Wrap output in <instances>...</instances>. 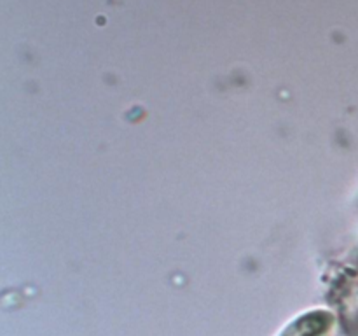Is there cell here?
Returning a JSON list of instances; mask_svg holds the SVG:
<instances>
[{"label":"cell","mask_w":358,"mask_h":336,"mask_svg":"<svg viewBox=\"0 0 358 336\" xmlns=\"http://www.w3.org/2000/svg\"><path fill=\"white\" fill-rule=\"evenodd\" d=\"M325 314L306 315L301 321L294 322L283 336H317L325 329L329 322H324Z\"/></svg>","instance_id":"6da1fadb"}]
</instances>
